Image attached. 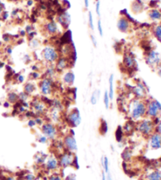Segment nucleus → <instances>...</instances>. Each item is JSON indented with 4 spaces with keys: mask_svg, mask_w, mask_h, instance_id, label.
Here are the masks:
<instances>
[{
    "mask_svg": "<svg viewBox=\"0 0 161 180\" xmlns=\"http://www.w3.org/2000/svg\"><path fill=\"white\" fill-rule=\"evenodd\" d=\"M43 167L47 172H55L58 169H60L59 161L58 157L53 154L48 155L47 157V160L45 161Z\"/></svg>",
    "mask_w": 161,
    "mask_h": 180,
    "instance_id": "nucleus-9",
    "label": "nucleus"
},
{
    "mask_svg": "<svg viewBox=\"0 0 161 180\" xmlns=\"http://www.w3.org/2000/svg\"><path fill=\"white\" fill-rule=\"evenodd\" d=\"M39 90L43 96H50L54 90V84L52 78L45 76L39 83Z\"/></svg>",
    "mask_w": 161,
    "mask_h": 180,
    "instance_id": "nucleus-3",
    "label": "nucleus"
},
{
    "mask_svg": "<svg viewBox=\"0 0 161 180\" xmlns=\"http://www.w3.org/2000/svg\"><path fill=\"white\" fill-rule=\"evenodd\" d=\"M153 32L154 36L157 38V40L161 42V23L157 24L153 27Z\"/></svg>",
    "mask_w": 161,
    "mask_h": 180,
    "instance_id": "nucleus-29",
    "label": "nucleus"
},
{
    "mask_svg": "<svg viewBox=\"0 0 161 180\" xmlns=\"http://www.w3.org/2000/svg\"><path fill=\"white\" fill-rule=\"evenodd\" d=\"M122 157L125 161H128L131 158V153L129 150H125L122 153Z\"/></svg>",
    "mask_w": 161,
    "mask_h": 180,
    "instance_id": "nucleus-37",
    "label": "nucleus"
},
{
    "mask_svg": "<svg viewBox=\"0 0 161 180\" xmlns=\"http://www.w3.org/2000/svg\"><path fill=\"white\" fill-rule=\"evenodd\" d=\"M32 109L33 113L37 115V116H39L42 114L45 113L47 111V105L45 104L44 101L41 100H35L32 102Z\"/></svg>",
    "mask_w": 161,
    "mask_h": 180,
    "instance_id": "nucleus-13",
    "label": "nucleus"
},
{
    "mask_svg": "<svg viewBox=\"0 0 161 180\" xmlns=\"http://www.w3.org/2000/svg\"><path fill=\"white\" fill-rule=\"evenodd\" d=\"M99 131L102 135H105L108 132V124L105 120H101V124L99 126Z\"/></svg>",
    "mask_w": 161,
    "mask_h": 180,
    "instance_id": "nucleus-33",
    "label": "nucleus"
},
{
    "mask_svg": "<svg viewBox=\"0 0 161 180\" xmlns=\"http://www.w3.org/2000/svg\"><path fill=\"white\" fill-rule=\"evenodd\" d=\"M66 120L69 126L72 127H76L81 123V116L80 113L77 109H73L71 110L66 116Z\"/></svg>",
    "mask_w": 161,
    "mask_h": 180,
    "instance_id": "nucleus-11",
    "label": "nucleus"
},
{
    "mask_svg": "<svg viewBox=\"0 0 161 180\" xmlns=\"http://www.w3.org/2000/svg\"><path fill=\"white\" fill-rule=\"evenodd\" d=\"M24 179L25 180H35L36 179V176L32 174H27L25 176H24Z\"/></svg>",
    "mask_w": 161,
    "mask_h": 180,
    "instance_id": "nucleus-49",
    "label": "nucleus"
},
{
    "mask_svg": "<svg viewBox=\"0 0 161 180\" xmlns=\"http://www.w3.org/2000/svg\"><path fill=\"white\" fill-rule=\"evenodd\" d=\"M7 180H14V179H13V177H9L8 179H7Z\"/></svg>",
    "mask_w": 161,
    "mask_h": 180,
    "instance_id": "nucleus-63",
    "label": "nucleus"
},
{
    "mask_svg": "<svg viewBox=\"0 0 161 180\" xmlns=\"http://www.w3.org/2000/svg\"><path fill=\"white\" fill-rule=\"evenodd\" d=\"M35 120H36V125H37V126L41 127L42 124H43V123H44L43 122V120H42L40 116H36V117L35 118Z\"/></svg>",
    "mask_w": 161,
    "mask_h": 180,
    "instance_id": "nucleus-47",
    "label": "nucleus"
},
{
    "mask_svg": "<svg viewBox=\"0 0 161 180\" xmlns=\"http://www.w3.org/2000/svg\"><path fill=\"white\" fill-rule=\"evenodd\" d=\"M50 117L53 122H58L61 119V110L60 108L53 107L50 111Z\"/></svg>",
    "mask_w": 161,
    "mask_h": 180,
    "instance_id": "nucleus-25",
    "label": "nucleus"
},
{
    "mask_svg": "<svg viewBox=\"0 0 161 180\" xmlns=\"http://www.w3.org/2000/svg\"><path fill=\"white\" fill-rule=\"evenodd\" d=\"M40 76H41L40 74H39V72H36V71H35V72L31 73V78H32V79H34V80L39 79Z\"/></svg>",
    "mask_w": 161,
    "mask_h": 180,
    "instance_id": "nucleus-45",
    "label": "nucleus"
},
{
    "mask_svg": "<svg viewBox=\"0 0 161 180\" xmlns=\"http://www.w3.org/2000/svg\"><path fill=\"white\" fill-rule=\"evenodd\" d=\"M75 79H76V76H75L74 73H73L72 71L66 70L62 73V83H63L65 86H72V85L74 84Z\"/></svg>",
    "mask_w": 161,
    "mask_h": 180,
    "instance_id": "nucleus-15",
    "label": "nucleus"
},
{
    "mask_svg": "<svg viewBox=\"0 0 161 180\" xmlns=\"http://www.w3.org/2000/svg\"><path fill=\"white\" fill-rule=\"evenodd\" d=\"M10 36H8L7 35H4V36H3V39H4L5 42H8V41L10 40Z\"/></svg>",
    "mask_w": 161,
    "mask_h": 180,
    "instance_id": "nucleus-57",
    "label": "nucleus"
},
{
    "mask_svg": "<svg viewBox=\"0 0 161 180\" xmlns=\"http://www.w3.org/2000/svg\"><path fill=\"white\" fill-rule=\"evenodd\" d=\"M63 144L66 151L71 152L72 153H75L78 150L77 141L73 135H71V134L66 135L63 139Z\"/></svg>",
    "mask_w": 161,
    "mask_h": 180,
    "instance_id": "nucleus-10",
    "label": "nucleus"
},
{
    "mask_svg": "<svg viewBox=\"0 0 161 180\" xmlns=\"http://www.w3.org/2000/svg\"><path fill=\"white\" fill-rule=\"evenodd\" d=\"M69 61L65 57H60L54 64V67L57 73H63L65 71L68 70Z\"/></svg>",
    "mask_w": 161,
    "mask_h": 180,
    "instance_id": "nucleus-16",
    "label": "nucleus"
},
{
    "mask_svg": "<svg viewBox=\"0 0 161 180\" xmlns=\"http://www.w3.org/2000/svg\"><path fill=\"white\" fill-rule=\"evenodd\" d=\"M123 64L127 70H132L135 69L136 67V60L134 57L131 54H126L123 56Z\"/></svg>",
    "mask_w": 161,
    "mask_h": 180,
    "instance_id": "nucleus-17",
    "label": "nucleus"
},
{
    "mask_svg": "<svg viewBox=\"0 0 161 180\" xmlns=\"http://www.w3.org/2000/svg\"><path fill=\"white\" fill-rule=\"evenodd\" d=\"M45 31L47 32V34L51 36H55L59 32V26L58 24L56 21H49L47 22L45 25Z\"/></svg>",
    "mask_w": 161,
    "mask_h": 180,
    "instance_id": "nucleus-18",
    "label": "nucleus"
},
{
    "mask_svg": "<svg viewBox=\"0 0 161 180\" xmlns=\"http://www.w3.org/2000/svg\"><path fill=\"white\" fill-rule=\"evenodd\" d=\"M147 180H161V173L159 171H153L146 177Z\"/></svg>",
    "mask_w": 161,
    "mask_h": 180,
    "instance_id": "nucleus-31",
    "label": "nucleus"
},
{
    "mask_svg": "<svg viewBox=\"0 0 161 180\" xmlns=\"http://www.w3.org/2000/svg\"><path fill=\"white\" fill-rule=\"evenodd\" d=\"M71 22L70 14L68 12H65L62 13L59 17H57V23L61 24L63 28H67Z\"/></svg>",
    "mask_w": 161,
    "mask_h": 180,
    "instance_id": "nucleus-20",
    "label": "nucleus"
},
{
    "mask_svg": "<svg viewBox=\"0 0 161 180\" xmlns=\"http://www.w3.org/2000/svg\"><path fill=\"white\" fill-rule=\"evenodd\" d=\"M136 129L142 135H152L154 129V122L152 120H141L138 121L136 126Z\"/></svg>",
    "mask_w": 161,
    "mask_h": 180,
    "instance_id": "nucleus-5",
    "label": "nucleus"
},
{
    "mask_svg": "<svg viewBox=\"0 0 161 180\" xmlns=\"http://www.w3.org/2000/svg\"><path fill=\"white\" fill-rule=\"evenodd\" d=\"M105 175H106V180H112V176H111L110 172H108V173L105 174Z\"/></svg>",
    "mask_w": 161,
    "mask_h": 180,
    "instance_id": "nucleus-55",
    "label": "nucleus"
},
{
    "mask_svg": "<svg viewBox=\"0 0 161 180\" xmlns=\"http://www.w3.org/2000/svg\"><path fill=\"white\" fill-rule=\"evenodd\" d=\"M41 132L49 140H56L58 137V129L53 123L45 122L40 127Z\"/></svg>",
    "mask_w": 161,
    "mask_h": 180,
    "instance_id": "nucleus-4",
    "label": "nucleus"
},
{
    "mask_svg": "<svg viewBox=\"0 0 161 180\" xmlns=\"http://www.w3.org/2000/svg\"><path fill=\"white\" fill-rule=\"evenodd\" d=\"M132 93L135 99H143L146 96V88L142 83H138L132 89Z\"/></svg>",
    "mask_w": 161,
    "mask_h": 180,
    "instance_id": "nucleus-14",
    "label": "nucleus"
},
{
    "mask_svg": "<svg viewBox=\"0 0 161 180\" xmlns=\"http://www.w3.org/2000/svg\"><path fill=\"white\" fill-rule=\"evenodd\" d=\"M47 180H63V179H62V177L60 176L59 174L53 173L50 176H48Z\"/></svg>",
    "mask_w": 161,
    "mask_h": 180,
    "instance_id": "nucleus-42",
    "label": "nucleus"
},
{
    "mask_svg": "<svg viewBox=\"0 0 161 180\" xmlns=\"http://www.w3.org/2000/svg\"><path fill=\"white\" fill-rule=\"evenodd\" d=\"M3 12H4V5L0 2V17L2 16Z\"/></svg>",
    "mask_w": 161,
    "mask_h": 180,
    "instance_id": "nucleus-53",
    "label": "nucleus"
},
{
    "mask_svg": "<svg viewBox=\"0 0 161 180\" xmlns=\"http://www.w3.org/2000/svg\"><path fill=\"white\" fill-rule=\"evenodd\" d=\"M36 84H33L32 82H27L24 85V92L31 96L32 94L36 92Z\"/></svg>",
    "mask_w": 161,
    "mask_h": 180,
    "instance_id": "nucleus-23",
    "label": "nucleus"
},
{
    "mask_svg": "<svg viewBox=\"0 0 161 180\" xmlns=\"http://www.w3.org/2000/svg\"><path fill=\"white\" fill-rule=\"evenodd\" d=\"M145 59L146 64L152 68H157L161 63L160 54L155 50H151L147 52Z\"/></svg>",
    "mask_w": 161,
    "mask_h": 180,
    "instance_id": "nucleus-8",
    "label": "nucleus"
},
{
    "mask_svg": "<svg viewBox=\"0 0 161 180\" xmlns=\"http://www.w3.org/2000/svg\"><path fill=\"white\" fill-rule=\"evenodd\" d=\"M46 76L49 78H52L55 76V74L57 73V71L55 69L54 64H49V66L47 67L46 69Z\"/></svg>",
    "mask_w": 161,
    "mask_h": 180,
    "instance_id": "nucleus-28",
    "label": "nucleus"
},
{
    "mask_svg": "<svg viewBox=\"0 0 161 180\" xmlns=\"http://www.w3.org/2000/svg\"><path fill=\"white\" fill-rule=\"evenodd\" d=\"M116 27L118 30L123 33H127L131 28V21L127 17L121 16L117 20Z\"/></svg>",
    "mask_w": 161,
    "mask_h": 180,
    "instance_id": "nucleus-12",
    "label": "nucleus"
},
{
    "mask_svg": "<svg viewBox=\"0 0 161 180\" xmlns=\"http://www.w3.org/2000/svg\"><path fill=\"white\" fill-rule=\"evenodd\" d=\"M26 34H27V32H25V30H24H24L21 31V36H24Z\"/></svg>",
    "mask_w": 161,
    "mask_h": 180,
    "instance_id": "nucleus-59",
    "label": "nucleus"
},
{
    "mask_svg": "<svg viewBox=\"0 0 161 180\" xmlns=\"http://www.w3.org/2000/svg\"><path fill=\"white\" fill-rule=\"evenodd\" d=\"M98 97H100V90H94L93 94H91V103L93 105H95L98 103Z\"/></svg>",
    "mask_w": 161,
    "mask_h": 180,
    "instance_id": "nucleus-34",
    "label": "nucleus"
},
{
    "mask_svg": "<svg viewBox=\"0 0 161 180\" xmlns=\"http://www.w3.org/2000/svg\"><path fill=\"white\" fill-rule=\"evenodd\" d=\"M18 97H19V101H21L22 102H26V101H28L29 95H28L26 93L22 91L20 94H18Z\"/></svg>",
    "mask_w": 161,
    "mask_h": 180,
    "instance_id": "nucleus-39",
    "label": "nucleus"
},
{
    "mask_svg": "<svg viewBox=\"0 0 161 180\" xmlns=\"http://www.w3.org/2000/svg\"><path fill=\"white\" fill-rule=\"evenodd\" d=\"M3 106H4L5 108H9L10 106V103L8 101H5V102L3 103Z\"/></svg>",
    "mask_w": 161,
    "mask_h": 180,
    "instance_id": "nucleus-56",
    "label": "nucleus"
},
{
    "mask_svg": "<svg viewBox=\"0 0 161 180\" xmlns=\"http://www.w3.org/2000/svg\"><path fill=\"white\" fill-rule=\"evenodd\" d=\"M29 45L31 46L32 49H37L39 46H40V43H39V41L36 39H32L30 41Z\"/></svg>",
    "mask_w": 161,
    "mask_h": 180,
    "instance_id": "nucleus-38",
    "label": "nucleus"
},
{
    "mask_svg": "<svg viewBox=\"0 0 161 180\" xmlns=\"http://www.w3.org/2000/svg\"><path fill=\"white\" fill-rule=\"evenodd\" d=\"M157 133L160 134L161 135V120L157 123Z\"/></svg>",
    "mask_w": 161,
    "mask_h": 180,
    "instance_id": "nucleus-51",
    "label": "nucleus"
},
{
    "mask_svg": "<svg viewBox=\"0 0 161 180\" xmlns=\"http://www.w3.org/2000/svg\"><path fill=\"white\" fill-rule=\"evenodd\" d=\"M161 111V104L157 100H151L146 103V116L149 118H157Z\"/></svg>",
    "mask_w": 161,
    "mask_h": 180,
    "instance_id": "nucleus-6",
    "label": "nucleus"
},
{
    "mask_svg": "<svg viewBox=\"0 0 161 180\" xmlns=\"http://www.w3.org/2000/svg\"><path fill=\"white\" fill-rule=\"evenodd\" d=\"M148 17L153 22L161 21V11L158 9H151L148 12Z\"/></svg>",
    "mask_w": 161,
    "mask_h": 180,
    "instance_id": "nucleus-21",
    "label": "nucleus"
},
{
    "mask_svg": "<svg viewBox=\"0 0 161 180\" xmlns=\"http://www.w3.org/2000/svg\"><path fill=\"white\" fill-rule=\"evenodd\" d=\"M7 101L10 104H15L19 101V97L18 94H17L14 91H11L7 94Z\"/></svg>",
    "mask_w": 161,
    "mask_h": 180,
    "instance_id": "nucleus-27",
    "label": "nucleus"
},
{
    "mask_svg": "<svg viewBox=\"0 0 161 180\" xmlns=\"http://www.w3.org/2000/svg\"><path fill=\"white\" fill-rule=\"evenodd\" d=\"M131 9L134 13H139L142 10V2L141 0H135L132 3Z\"/></svg>",
    "mask_w": 161,
    "mask_h": 180,
    "instance_id": "nucleus-30",
    "label": "nucleus"
},
{
    "mask_svg": "<svg viewBox=\"0 0 161 180\" xmlns=\"http://www.w3.org/2000/svg\"><path fill=\"white\" fill-rule=\"evenodd\" d=\"M7 54H12V49H11L10 47H9L8 49H7Z\"/></svg>",
    "mask_w": 161,
    "mask_h": 180,
    "instance_id": "nucleus-61",
    "label": "nucleus"
},
{
    "mask_svg": "<svg viewBox=\"0 0 161 180\" xmlns=\"http://www.w3.org/2000/svg\"><path fill=\"white\" fill-rule=\"evenodd\" d=\"M100 7H101V2H100V0H98V1L96 2L95 4V12L98 16L101 15V13H100Z\"/></svg>",
    "mask_w": 161,
    "mask_h": 180,
    "instance_id": "nucleus-48",
    "label": "nucleus"
},
{
    "mask_svg": "<svg viewBox=\"0 0 161 180\" xmlns=\"http://www.w3.org/2000/svg\"><path fill=\"white\" fill-rule=\"evenodd\" d=\"M127 115L134 122H138L146 116V102L142 99H133L127 105Z\"/></svg>",
    "mask_w": 161,
    "mask_h": 180,
    "instance_id": "nucleus-1",
    "label": "nucleus"
},
{
    "mask_svg": "<svg viewBox=\"0 0 161 180\" xmlns=\"http://www.w3.org/2000/svg\"><path fill=\"white\" fill-rule=\"evenodd\" d=\"M149 146L151 148L160 149L161 147V135L158 133L152 134L149 138Z\"/></svg>",
    "mask_w": 161,
    "mask_h": 180,
    "instance_id": "nucleus-19",
    "label": "nucleus"
},
{
    "mask_svg": "<svg viewBox=\"0 0 161 180\" xmlns=\"http://www.w3.org/2000/svg\"><path fill=\"white\" fill-rule=\"evenodd\" d=\"M125 135L124 132H123V127H118L116 129V134H115V136H116V139L117 141H123V135Z\"/></svg>",
    "mask_w": 161,
    "mask_h": 180,
    "instance_id": "nucleus-32",
    "label": "nucleus"
},
{
    "mask_svg": "<svg viewBox=\"0 0 161 180\" xmlns=\"http://www.w3.org/2000/svg\"><path fill=\"white\" fill-rule=\"evenodd\" d=\"M65 180H76V175L75 174H70L68 175L66 177Z\"/></svg>",
    "mask_w": 161,
    "mask_h": 180,
    "instance_id": "nucleus-50",
    "label": "nucleus"
},
{
    "mask_svg": "<svg viewBox=\"0 0 161 180\" xmlns=\"http://www.w3.org/2000/svg\"><path fill=\"white\" fill-rule=\"evenodd\" d=\"M135 127L136 126L135 124H134V122L130 120L129 121H127L125 124H124V126H123V132H124V134H131L133 132V131L135 129Z\"/></svg>",
    "mask_w": 161,
    "mask_h": 180,
    "instance_id": "nucleus-26",
    "label": "nucleus"
},
{
    "mask_svg": "<svg viewBox=\"0 0 161 180\" xmlns=\"http://www.w3.org/2000/svg\"><path fill=\"white\" fill-rule=\"evenodd\" d=\"M102 180H106V175L104 172H102Z\"/></svg>",
    "mask_w": 161,
    "mask_h": 180,
    "instance_id": "nucleus-60",
    "label": "nucleus"
},
{
    "mask_svg": "<svg viewBox=\"0 0 161 180\" xmlns=\"http://www.w3.org/2000/svg\"><path fill=\"white\" fill-rule=\"evenodd\" d=\"M37 141H38V142H39V143L41 144H47V142H48V141H49V139H48V138L46 137L45 135H41L37 138Z\"/></svg>",
    "mask_w": 161,
    "mask_h": 180,
    "instance_id": "nucleus-41",
    "label": "nucleus"
},
{
    "mask_svg": "<svg viewBox=\"0 0 161 180\" xmlns=\"http://www.w3.org/2000/svg\"><path fill=\"white\" fill-rule=\"evenodd\" d=\"M75 160H76V157L74 153L68 151H65L62 154H60L58 157L60 167L65 168V167L73 166Z\"/></svg>",
    "mask_w": 161,
    "mask_h": 180,
    "instance_id": "nucleus-7",
    "label": "nucleus"
},
{
    "mask_svg": "<svg viewBox=\"0 0 161 180\" xmlns=\"http://www.w3.org/2000/svg\"><path fill=\"white\" fill-rule=\"evenodd\" d=\"M47 156H48V155L42 152L37 153L34 157V161L36 164L39 165V166H42V165L44 164L46 160H47Z\"/></svg>",
    "mask_w": 161,
    "mask_h": 180,
    "instance_id": "nucleus-22",
    "label": "nucleus"
},
{
    "mask_svg": "<svg viewBox=\"0 0 161 180\" xmlns=\"http://www.w3.org/2000/svg\"><path fill=\"white\" fill-rule=\"evenodd\" d=\"M91 41H92V43H93V45L94 47H97V39H96L95 36H93V35H91Z\"/></svg>",
    "mask_w": 161,
    "mask_h": 180,
    "instance_id": "nucleus-52",
    "label": "nucleus"
},
{
    "mask_svg": "<svg viewBox=\"0 0 161 180\" xmlns=\"http://www.w3.org/2000/svg\"><path fill=\"white\" fill-rule=\"evenodd\" d=\"M108 96L110 98V100H112L114 98V76L111 74L108 78Z\"/></svg>",
    "mask_w": 161,
    "mask_h": 180,
    "instance_id": "nucleus-24",
    "label": "nucleus"
},
{
    "mask_svg": "<svg viewBox=\"0 0 161 180\" xmlns=\"http://www.w3.org/2000/svg\"><path fill=\"white\" fill-rule=\"evenodd\" d=\"M88 22H89L90 28H91V30H94V26H93V14L91 11H89L88 13Z\"/></svg>",
    "mask_w": 161,
    "mask_h": 180,
    "instance_id": "nucleus-40",
    "label": "nucleus"
},
{
    "mask_svg": "<svg viewBox=\"0 0 161 180\" xmlns=\"http://www.w3.org/2000/svg\"><path fill=\"white\" fill-rule=\"evenodd\" d=\"M84 6L87 9L89 7V0H84Z\"/></svg>",
    "mask_w": 161,
    "mask_h": 180,
    "instance_id": "nucleus-58",
    "label": "nucleus"
},
{
    "mask_svg": "<svg viewBox=\"0 0 161 180\" xmlns=\"http://www.w3.org/2000/svg\"><path fill=\"white\" fill-rule=\"evenodd\" d=\"M41 56L45 62L49 64H54L60 58L59 53L53 46L47 45L42 50Z\"/></svg>",
    "mask_w": 161,
    "mask_h": 180,
    "instance_id": "nucleus-2",
    "label": "nucleus"
},
{
    "mask_svg": "<svg viewBox=\"0 0 161 180\" xmlns=\"http://www.w3.org/2000/svg\"><path fill=\"white\" fill-rule=\"evenodd\" d=\"M96 1H98V0H96Z\"/></svg>",
    "mask_w": 161,
    "mask_h": 180,
    "instance_id": "nucleus-64",
    "label": "nucleus"
},
{
    "mask_svg": "<svg viewBox=\"0 0 161 180\" xmlns=\"http://www.w3.org/2000/svg\"><path fill=\"white\" fill-rule=\"evenodd\" d=\"M102 165L103 168H104V172L105 174L109 172V163H108V157H103L102 159Z\"/></svg>",
    "mask_w": 161,
    "mask_h": 180,
    "instance_id": "nucleus-35",
    "label": "nucleus"
},
{
    "mask_svg": "<svg viewBox=\"0 0 161 180\" xmlns=\"http://www.w3.org/2000/svg\"><path fill=\"white\" fill-rule=\"evenodd\" d=\"M32 0H31V1H28V6H31V5H32Z\"/></svg>",
    "mask_w": 161,
    "mask_h": 180,
    "instance_id": "nucleus-62",
    "label": "nucleus"
},
{
    "mask_svg": "<svg viewBox=\"0 0 161 180\" xmlns=\"http://www.w3.org/2000/svg\"><path fill=\"white\" fill-rule=\"evenodd\" d=\"M28 126L29 127H31V128H32V127H34L37 126V125H36V120H35V119H32V118H30L29 120H28Z\"/></svg>",
    "mask_w": 161,
    "mask_h": 180,
    "instance_id": "nucleus-46",
    "label": "nucleus"
},
{
    "mask_svg": "<svg viewBox=\"0 0 161 180\" xmlns=\"http://www.w3.org/2000/svg\"><path fill=\"white\" fill-rule=\"evenodd\" d=\"M98 33H99L100 36L102 37L103 36V34H104V32H103V28H102V21L98 20Z\"/></svg>",
    "mask_w": 161,
    "mask_h": 180,
    "instance_id": "nucleus-43",
    "label": "nucleus"
},
{
    "mask_svg": "<svg viewBox=\"0 0 161 180\" xmlns=\"http://www.w3.org/2000/svg\"><path fill=\"white\" fill-rule=\"evenodd\" d=\"M157 73H158V75H159L160 76H161V63L157 67Z\"/></svg>",
    "mask_w": 161,
    "mask_h": 180,
    "instance_id": "nucleus-54",
    "label": "nucleus"
},
{
    "mask_svg": "<svg viewBox=\"0 0 161 180\" xmlns=\"http://www.w3.org/2000/svg\"><path fill=\"white\" fill-rule=\"evenodd\" d=\"M110 98L108 96V90H105L104 93V97H103V102H104L105 107L108 110L109 108V105H110Z\"/></svg>",
    "mask_w": 161,
    "mask_h": 180,
    "instance_id": "nucleus-36",
    "label": "nucleus"
},
{
    "mask_svg": "<svg viewBox=\"0 0 161 180\" xmlns=\"http://www.w3.org/2000/svg\"><path fill=\"white\" fill-rule=\"evenodd\" d=\"M24 76H23L22 74H18L17 75V77H16V80H17V83H19V84H22L24 82Z\"/></svg>",
    "mask_w": 161,
    "mask_h": 180,
    "instance_id": "nucleus-44",
    "label": "nucleus"
}]
</instances>
